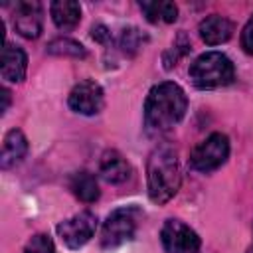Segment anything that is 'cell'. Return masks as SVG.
Listing matches in <instances>:
<instances>
[{"label": "cell", "mask_w": 253, "mask_h": 253, "mask_svg": "<svg viewBox=\"0 0 253 253\" xmlns=\"http://www.w3.org/2000/svg\"><path fill=\"white\" fill-rule=\"evenodd\" d=\"M186 109L188 97L180 85L172 81L158 83L144 101V125L148 132H166L184 119Z\"/></svg>", "instance_id": "cell-1"}, {"label": "cell", "mask_w": 253, "mask_h": 253, "mask_svg": "<svg viewBox=\"0 0 253 253\" xmlns=\"http://www.w3.org/2000/svg\"><path fill=\"white\" fill-rule=\"evenodd\" d=\"M146 178L148 196L154 204H166L168 200H172L182 182L178 152L168 144L156 146L148 156Z\"/></svg>", "instance_id": "cell-2"}, {"label": "cell", "mask_w": 253, "mask_h": 253, "mask_svg": "<svg viewBox=\"0 0 253 253\" xmlns=\"http://www.w3.org/2000/svg\"><path fill=\"white\" fill-rule=\"evenodd\" d=\"M235 77L231 59L221 51H206L190 65V79L198 89H217Z\"/></svg>", "instance_id": "cell-3"}, {"label": "cell", "mask_w": 253, "mask_h": 253, "mask_svg": "<svg viewBox=\"0 0 253 253\" xmlns=\"http://www.w3.org/2000/svg\"><path fill=\"white\" fill-rule=\"evenodd\" d=\"M140 211L136 208H119L109 213L107 221L103 223L101 231V245L111 249L128 239H132L136 225H138Z\"/></svg>", "instance_id": "cell-4"}, {"label": "cell", "mask_w": 253, "mask_h": 253, "mask_svg": "<svg viewBox=\"0 0 253 253\" xmlns=\"http://www.w3.org/2000/svg\"><path fill=\"white\" fill-rule=\"evenodd\" d=\"M229 156V140L221 132L210 134L190 154V166L198 172H211L219 168Z\"/></svg>", "instance_id": "cell-5"}, {"label": "cell", "mask_w": 253, "mask_h": 253, "mask_svg": "<svg viewBox=\"0 0 253 253\" xmlns=\"http://www.w3.org/2000/svg\"><path fill=\"white\" fill-rule=\"evenodd\" d=\"M160 241L166 253H198V233L180 219H166L160 229Z\"/></svg>", "instance_id": "cell-6"}, {"label": "cell", "mask_w": 253, "mask_h": 253, "mask_svg": "<svg viewBox=\"0 0 253 253\" xmlns=\"http://www.w3.org/2000/svg\"><path fill=\"white\" fill-rule=\"evenodd\" d=\"M95 229H97V215L91 211H79L57 225V235L69 249H79L93 237Z\"/></svg>", "instance_id": "cell-7"}, {"label": "cell", "mask_w": 253, "mask_h": 253, "mask_svg": "<svg viewBox=\"0 0 253 253\" xmlns=\"http://www.w3.org/2000/svg\"><path fill=\"white\" fill-rule=\"evenodd\" d=\"M67 103L79 115H97L103 109L105 95H103V89L99 83L85 79L71 89Z\"/></svg>", "instance_id": "cell-8"}, {"label": "cell", "mask_w": 253, "mask_h": 253, "mask_svg": "<svg viewBox=\"0 0 253 253\" xmlns=\"http://www.w3.org/2000/svg\"><path fill=\"white\" fill-rule=\"evenodd\" d=\"M14 28L26 40H36L43 28V10L36 0H22L14 8Z\"/></svg>", "instance_id": "cell-9"}, {"label": "cell", "mask_w": 253, "mask_h": 253, "mask_svg": "<svg viewBox=\"0 0 253 253\" xmlns=\"http://www.w3.org/2000/svg\"><path fill=\"white\" fill-rule=\"evenodd\" d=\"M99 174L109 184H123L130 178V164L117 150H107L99 162Z\"/></svg>", "instance_id": "cell-10"}, {"label": "cell", "mask_w": 253, "mask_h": 253, "mask_svg": "<svg viewBox=\"0 0 253 253\" xmlns=\"http://www.w3.org/2000/svg\"><path fill=\"white\" fill-rule=\"evenodd\" d=\"M28 154V138L20 128H12L6 132L4 142H2V156H0V166L4 170L20 164L24 156Z\"/></svg>", "instance_id": "cell-11"}, {"label": "cell", "mask_w": 253, "mask_h": 253, "mask_svg": "<svg viewBox=\"0 0 253 253\" xmlns=\"http://www.w3.org/2000/svg\"><path fill=\"white\" fill-rule=\"evenodd\" d=\"M26 67H28V57L24 49L6 42L2 47V77L6 81L20 83L26 77Z\"/></svg>", "instance_id": "cell-12"}, {"label": "cell", "mask_w": 253, "mask_h": 253, "mask_svg": "<svg viewBox=\"0 0 253 253\" xmlns=\"http://www.w3.org/2000/svg\"><path fill=\"white\" fill-rule=\"evenodd\" d=\"M200 36L208 45H217L227 42L233 36V24L231 20L219 16V14H211L208 18H204L200 22Z\"/></svg>", "instance_id": "cell-13"}, {"label": "cell", "mask_w": 253, "mask_h": 253, "mask_svg": "<svg viewBox=\"0 0 253 253\" xmlns=\"http://www.w3.org/2000/svg\"><path fill=\"white\" fill-rule=\"evenodd\" d=\"M49 12H51V18H53V24L63 32L73 30L81 20V6L77 2H71V0L51 2Z\"/></svg>", "instance_id": "cell-14"}, {"label": "cell", "mask_w": 253, "mask_h": 253, "mask_svg": "<svg viewBox=\"0 0 253 253\" xmlns=\"http://www.w3.org/2000/svg\"><path fill=\"white\" fill-rule=\"evenodd\" d=\"M69 188L71 192L75 194V198H79L81 202L85 204H91L99 198V184H97V178L87 172V170H81V172H75L69 180Z\"/></svg>", "instance_id": "cell-15"}, {"label": "cell", "mask_w": 253, "mask_h": 253, "mask_svg": "<svg viewBox=\"0 0 253 253\" xmlns=\"http://www.w3.org/2000/svg\"><path fill=\"white\" fill-rule=\"evenodd\" d=\"M138 6L144 12L146 20L152 22V24H156L160 20L172 24L178 18V8H176L174 2H140Z\"/></svg>", "instance_id": "cell-16"}, {"label": "cell", "mask_w": 253, "mask_h": 253, "mask_svg": "<svg viewBox=\"0 0 253 253\" xmlns=\"http://www.w3.org/2000/svg\"><path fill=\"white\" fill-rule=\"evenodd\" d=\"M47 53L63 55V57H85L87 49L71 38H57V40H51L47 43Z\"/></svg>", "instance_id": "cell-17"}, {"label": "cell", "mask_w": 253, "mask_h": 253, "mask_svg": "<svg viewBox=\"0 0 253 253\" xmlns=\"http://www.w3.org/2000/svg\"><path fill=\"white\" fill-rule=\"evenodd\" d=\"M148 38L140 32V30H136V28H128V30H123V34H121V47H123V51L125 53H134L144 42H146Z\"/></svg>", "instance_id": "cell-18"}, {"label": "cell", "mask_w": 253, "mask_h": 253, "mask_svg": "<svg viewBox=\"0 0 253 253\" xmlns=\"http://www.w3.org/2000/svg\"><path fill=\"white\" fill-rule=\"evenodd\" d=\"M53 251H55L53 241L45 233H36L34 237L28 239V243L24 247V253H53Z\"/></svg>", "instance_id": "cell-19"}, {"label": "cell", "mask_w": 253, "mask_h": 253, "mask_svg": "<svg viewBox=\"0 0 253 253\" xmlns=\"http://www.w3.org/2000/svg\"><path fill=\"white\" fill-rule=\"evenodd\" d=\"M241 47L253 55V16L247 20V24L243 26V32H241Z\"/></svg>", "instance_id": "cell-20"}, {"label": "cell", "mask_w": 253, "mask_h": 253, "mask_svg": "<svg viewBox=\"0 0 253 253\" xmlns=\"http://www.w3.org/2000/svg\"><path fill=\"white\" fill-rule=\"evenodd\" d=\"M91 38H93L95 42H99V43H105V42L111 40V32L107 30V26L97 24V26H93V30H91Z\"/></svg>", "instance_id": "cell-21"}, {"label": "cell", "mask_w": 253, "mask_h": 253, "mask_svg": "<svg viewBox=\"0 0 253 253\" xmlns=\"http://www.w3.org/2000/svg\"><path fill=\"white\" fill-rule=\"evenodd\" d=\"M2 99H4V103H2V113H6V109H8V105H10V91L8 89H2Z\"/></svg>", "instance_id": "cell-22"}, {"label": "cell", "mask_w": 253, "mask_h": 253, "mask_svg": "<svg viewBox=\"0 0 253 253\" xmlns=\"http://www.w3.org/2000/svg\"><path fill=\"white\" fill-rule=\"evenodd\" d=\"M251 253H253V249H251Z\"/></svg>", "instance_id": "cell-23"}]
</instances>
